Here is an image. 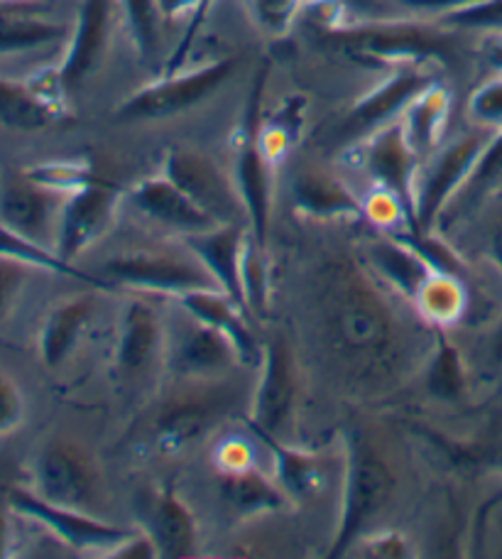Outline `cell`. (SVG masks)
<instances>
[{"label": "cell", "instance_id": "obj_9", "mask_svg": "<svg viewBox=\"0 0 502 559\" xmlns=\"http://www.w3.org/2000/svg\"><path fill=\"white\" fill-rule=\"evenodd\" d=\"M486 133H466L437 150L417 175V231L434 234L441 216L466 185L470 169L488 143Z\"/></svg>", "mask_w": 502, "mask_h": 559}, {"label": "cell", "instance_id": "obj_25", "mask_svg": "<svg viewBox=\"0 0 502 559\" xmlns=\"http://www.w3.org/2000/svg\"><path fill=\"white\" fill-rule=\"evenodd\" d=\"M94 309V293L72 295L52 307L39 332V358L47 368H59L74 354L86 324L92 322Z\"/></svg>", "mask_w": 502, "mask_h": 559}, {"label": "cell", "instance_id": "obj_30", "mask_svg": "<svg viewBox=\"0 0 502 559\" xmlns=\"http://www.w3.org/2000/svg\"><path fill=\"white\" fill-rule=\"evenodd\" d=\"M15 5L17 3L0 5V57L37 52V49L67 43L72 35V27L43 15L25 13Z\"/></svg>", "mask_w": 502, "mask_h": 559}, {"label": "cell", "instance_id": "obj_17", "mask_svg": "<svg viewBox=\"0 0 502 559\" xmlns=\"http://www.w3.org/2000/svg\"><path fill=\"white\" fill-rule=\"evenodd\" d=\"M165 364V322L145 295H130L123 305L116 334L113 368L120 381L138 383L153 366Z\"/></svg>", "mask_w": 502, "mask_h": 559}, {"label": "cell", "instance_id": "obj_37", "mask_svg": "<svg viewBox=\"0 0 502 559\" xmlns=\"http://www.w3.org/2000/svg\"><path fill=\"white\" fill-rule=\"evenodd\" d=\"M0 255H8V258H15V261H23L27 265L37 267V271H45V273H57V275H67V277H74V280H82V283L98 287V289H106L110 287L104 277H94V275H86L82 271H76L72 263H67L59 258L52 248L47 246H39L35 241H29V238L20 236L15 231H10L3 224H0Z\"/></svg>", "mask_w": 502, "mask_h": 559}, {"label": "cell", "instance_id": "obj_35", "mask_svg": "<svg viewBox=\"0 0 502 559\" xmlns=\"http://www.w3.org/2000/svg\"><path fill=\"white\" fill-rule=\"evenodd\" d=\"M128 35L133 39L138 59L155 64L163 55V10L157 0H118Z\"/></svg>", "mask_w": 502, "mask_h": 559}, {"label": "cell", "instance_id": "obj_10", "mask_svg": "<svg viewBox=\"0 0 502 559\" xmlns=\"http://www.w3.org/2000/svg\"><path fill=\"white\" fill-rule=\"evenodd\" d=\"M163 175L172 179L216 224L248 226V214L234 175L224 173L208 155L182 145L169 147Z\"/></svg>", "mask_w": 502, "mask_h": 559}, {"label": "cell", "instance_id": "obj_16", "mask_svg": "<svg viewBox=\"0 0 502 559\" xmlns=\"http://www.w3.org/2000/svg\"><path fill=\"white\" fill-rule=\"evenodd\" d=\"M120 202H123V192L100 179H94L74 194H67L57 226V255L72 263L74 258L98 243L116 224Z\"/></svg>", "mask_w": 502, "mask_h": 559}, {"label": "cell", "instance_id": "obj_45", "mask_svg": "<svg viewBox=\"0 0 502 559\" xmlns=\"http://www.w3.org/2000/svg\"><path fill=\"white\" fill-rule=\"evenodd\" d=\"M216 464L220 474H234V472H246V468L255 466L253 456V444L243 437H228L216 449Z\"/></svg>", "mask_w": 502, "mask_h": 559}, {"label": "cell", "instance_id": "obj_5", "mask_svg": "<svg viewBox=\"0 0 502 559\" xmlns=\"http://www.w3.org/2000/svg\"><path fill=\"white\" fill-rule=\"evenodd\" d=\"M267 69L263 67L253 79L248 92L246 111L234 135V179L238 194L243 199L248 228L258 243L267 246L270 212H273V187H275V165L265 157L260 147V121H263V92H265Z\"/></svg>", "mask_w": 502, "mask_h": 559}, {"label": "cell", "instance_id": "obj_14", "mask_svg": "<svg viewBox=\"0 0 502 559\" xmlns=\"http://www.w3.org/2000/svg\"><path fill=\"white\" fill-rule=\"evenodd\" d=\"M234 397L220 381L196 383V391L184 393L163 405L155 417V444L163 454H179L201 442L211 429L224 423Z\"/></svg>", "mask_w": 502, "mask_h": 559}, {"label": "cell", "instance_id": "obj_53", "mask_svg": "<svg viewBox=\"0 0 502 559\" xmlns=\"http://www.w3.org/2000/svg\"><path fill=\"white\" fill-rule=\"evenodd\" d=\"M490 255H493V261L500 265V271H502V224L495 228L493 238H490Z\"/></svg>", "mask_w": 502, "mask_h": 559}, {"label": "cell", "instance_id": "obj_44", "mask_svg": "<svg viewBox=\"0 0 502 559\" xmlns=\"http://www.w3.org/2000/svg\"><path fill=\"white\" fill-rule=\"evenodd\" d=\"M25 395L15 383V378L0 368V437L13 435L25 419Z\"/></svg>", "mask_w": 502, "mask_h": 559}, {"label": "cell", "instance_id": "obj_43", "mask_svg": "<svg viewBox=\"0 0 502 559\" xmlns=\"http://www.w3.org/2000/svg\"><path fill=\"white\" fill-rule=\"evenodd\" d=\"M468 111L478 123L490 128H502V74L480 84L468 102Z\"/></svg>", "mask_w": 502, "mask_h": 559}, {"label": "cell", "instance_id": "obj_49", "mask_svg": "<svg viewBox=\"0 0 502 559\" xmlns=\"http://www.w3.org/2000/svg\"><path fill=\"white\" fill-rule=\"evenodd\" d=\"M15 508L10 503L8 488H0V557L10 555V545H13V527H10V518H13Z\"/></svg>", "mask_w": 502, "mask_h": 559}, {"label": "cell", "instance_id": "obj_41", "mask_svg": "<svg viewBox=\"0 0 502 559\" xmlns=\"http://www.w3.org/2000/svg\"><path fill=\"white\" fill-rule=\"evenodd\" d=\"M250 15L267 35L283 37L301 13L304 0H246Z\"/></svg>", "mask_w": 502, "mask_h": 559}, {"label": "cell", "instance_id": "obj_27", "mask_svg": "<svg viewBox=\"0 0 502 559\" xmlns=\"http://www.w3.org/2000/svg\"><path fill=\"white\" fill-rule=\"evenodd\" d=\"M451 92L446 84L434 82L425 92L411 98L409 106L399 116V126L405 131L409 147L419 157H431L439 150L444 138L449 114H451Z\"/></svg>", "mask_w": 502, "mask_h": 559}, {"label": "cell", "instance_id": "obj_40", "mask_svg": "<svg viewBox=\"0 0 502 559\" xmlns=\"http://www.w3.org/2000/svg\"><path fill=\"white\" fill-rule=\"evenodd\" d=\"M449 29H476V33H502V0H476L437 20Z\"/></svg>", "mask_w": 502, "mask_h": 559}, {"label": "cell", "instance_id": "obj_21", "mask_svg": "<svg viewBox=\"0 0 502 559\" xmlns=\"http://www.w3.org/2000/svg\"><path fill=\"white\" fill-rule=\"evenodd\" d=\"M143 531L155 543L163 559H187L196 555L199 525L175 486H165L145 508Z\"/></svg>", "mask_w": 502, "mask_h": 559}, {"label": "cell", "instance_id": "obj_22", "mask_svg": "<svg viewBox=\"0 0 502 559\" xmlns=\"http://www.w3.org/2000/svg\"><path fill=\"white\" fill-rule=\"evenodd\" d=\"M130 202H133L138 212L147 216L150 222L172 228V231H179L184 236L206 231V228L216 226L214 218H211L204 209L196 206L192 199L165 175L147 177L143 182H138L130 189Z\"/></svg>", "mask_w": 502, "mask_h": 559}, {"label": "cell", "instance_id": "obj_19", "mask_svg": "<svg viewBox=\"0 0 502 559\" xmlns=\"http://www.w3.org/2000/svg\"><path fill=\"white\" fill-rule=\"evenodd\" d=\"M116 3L118 0H82L79 3L76 23L67 39L62 64L57 67L59 82L67 94L82 86L104 62Z\"/></svg>", "mask_w": 502, "mask_h": 559}, {"label": "cell", "instance_id": "obj_46", "mask_svg": "<svg viewBox=\"0 0 502 559\" xmlns=\"http://www.w3.org/2000/svg\"><path fill=\"white\" fill-rule=\"evenodd\" d=\"M363 555L375 559H407L411 557V543L397 531L373 533L363 540Z\"/></svg>", "mask_w": 502, "mask_h": 559}, {"label": "cell", "instance_id": "obj_20", "mask_svg": "<svg viewBox=\"0 0 502 559\" xmlns=\"http://www.w3.org/2000/svg\"><path fill=\"white\" fill-rule=\"evenodd\" d=\"M358 251V261L368 267V273L409 305L415 302L419 287L427 283V277L434 273V267L415 248L393 234L368 238V241L360 243Z\"/></svg>", "mask_w": 502, "mask_h": 559}, {"label": "cell", "instance_id": "obj_36", "mask_svg": "<svg viewBox=\"0 0 502 559\" xmlns=\"http://www.w3.org/2000/svg\"><path fill=\"white\" fill-rule=\"evenodd\" d=\"M427 388L441 401H456L466 391V366L446 329H434V348L429 354Z\"/></svg>", "mask_w": 502, "mask_h": 559}, {"label": "cell", "instance_id": "obj_4", "mask_svg": "<svg viewBox=\"0 0 502 559\" xmlns=\"http://www.w3.org/2000/svg\"><path fill=\"white\" fill-rule=\"evenodd\" d=\"M238 57H220L187 72L159 74L153 84L138 88L116 108V123H145L165 121L182 116L214 96L230 76L238 72Z\"/></svg>", "mask_w": 502, "mask_h": 559}, {"label": "cell", "instance_id": "obj_7", "mask_svg": "<svg viewBox=\"0 0 502 559\" xmlns=\"http://www.w3.org/2000/svg\"><path fill=\"white\" fill-rule=\"evenodd\" d=\"M243 364L236 344L218 329L199 322L179 307L172 326L165 324V366L179 381L214 383Z\"/></svg>", "mask_w": 502, "mask_h": 559}, {"label": "cell", "instance_id": "obj_33", "mask_svg": "<svg viewBox=\"0 0 502 559\" xmlns=\"http://www.w3.org/2000/svg\"><path fill=\"white\" fill-rule=\"evenodd\" d=\"M62 121V116L52 111L43 98H39L27 82H10L0 79V126L13 128V131L33 133L43 128Z\"/></svg>", "mask_w": 502, "mask_h": 559}, {"label": "cell", "instance_id": "obj_3", "mask_svg": "<svg viewBox=\"0 0 502 559\" xmlns=\"http://www.w3.org/2000/svg\"><path fill=\"white\" fill-rule=\"evenodd\" d=\"M395 491V476L383 454L358 432L344 435V491H340V513L336 535L331 540L328 557H344L368 525L385 511Z\"/></svg>", "mask_w": 502, "mask_h": 559}, {"label": "cell", "instance_id": "obj_13", "mask_svg": "<svg viewBox=\"0 0 502 559\" xmlns=\"http://www.w3.org/2000/svg\"><path fill=\"white\" fill-rule=\"evenodd\" d=\"M429 64L397 67L393 74L383 79L366 96H360L354 108L338 126V140L346 145H356L360 140L373 135L380 128L399 121V116L409 106L411 98L425 92L429 84L439 82Z\"/></svg>", "mask_w": 502, "mask_h": 559}, {"label": "cell", "instance_id": "obj_1", "mask_svg": "<svg viewBox=\"0 0 502 559\" xmlns=\"http://www.w3.org/2000/svg\"><path fill=\"white\" fill-rule=\"evenodd\" d=\"M360 261L331 258L314 275V309L326 354L360 393H385L419 358V334Z\"/></svg>", "mask_w": 502, "mask_h": 559}, {"label": "cell", "instance_id": "obj_28", "mask_svg": "<svg viewBox=\"0 0 502 559\" xmlns=\"http://www.w3.org/2000/svg\"><path fill=\"white\" fill-rule=\"evenodd\" d=\"M218 491L220 501L238 518L279 513L287 506H292V498L283 491V486L260 472L258 466L246 468V472L220 474Z\"/></svg>", "mask_w": 502, "mask_h": 559}, {"label": "cell", "instance_id": "obj_55", "mask_svg": "<svg viewBox=\"0 0 502 559\" xmlns=\"http://www.w3.org/2000/svg\"><path fill=\"white\" fill-rule=\"evenodd\" d=\"M13 3H23V0H0V5H13Z\"/></svg>", "mask_w": 502, "mask_h": 559}, {"label": "cell", "instance_id": "obj_39", "mask_svg": "<svg viewBox=\"0 0 502 559\" xmlns=\"http://www.w3.org/2000/svg\"><path fill=\"white\" fill-rule=\"evenodd\" d=\"M23 173L29 179H35L37 185L55 189L59 194H74L96 179L94 169L86 159H52V163H39L27 167Z\"/></svg>", "mask_w": 502, "mask_h": 559}, {"label": "cell", "instance_id": "obj_52", "mask_svg": "<svg viewBox=\"0 0 502 559\" xmlns=\"http://www.w3.org/2000/svg\"><path fill=\"white\" fill-rule=\"evenodd\" d=\"M201 0H157L159 10H163L165 20H172V17H182V15H192L194 10L199 8Z\"/></svg>", "mask_w": 502, "mask_h": 559}, {"label": "cell", "instance_id": "obj_26", "mask_svg": "<svg viewBox=\"0 0 502 559\" xmlns=\"http://www.w3.org/2000/svg\"><path fill=\"white\" fill-rule=\"evenodd\" d=\"M292 199L299 214L316 218V222L363 216V204L358 202L356 194L340 179L319 173V169H307V173L297 175Z\"/></svg>", "mask_w": 502, "mask_h": 559}, {"label": "cell", "instance_id": "obj_29", "mask_svg": "<svg viewBox=\"0 0 502 559\" xmlns=\"http://www.w3.org/2000/svg\"><path fill=\"white\" fill-rule=\"evenodd\" d=\"M248 427L250 432L267 447V452L273 454L277 484L283 486V491L292 498V501H307V498H314L321 488H324V468H321V462L314 454L287 444L285 439L267 435L253 425Z\"/></svg>", "mask_w": 502, "mask_h": 559}, {"label": "cell", "instance_id": "obj_23", "mask_svg": "<svg viewBox=\"0 0 502 559\" xmlns=\"http://www.w3.org/2000/svg\"><path fill=\"white\" fill-rule=\"evenodd\" d=\"M250 228L240 224H216L206 231L184 236V246L192 251L201 265L214 275L218 287L246 309L243 289H240V253ZM248 312V309H246Z\"/></svg>", "mask_w": 502, "mask_h": 559}, {"label": "cell", "instance_id": "obj_12", "mask_svg": "<svg viewBox=\"0 0 502 559\" xmlns=\"http://www.w3.org/2000/svg\"><path fill=\"white\" fill-rule=\"evenodd\" d=\"M350 150L375 187L393 194L405 209L409 231H417V175L421 157L409 147L399 121L380 128L373 135L350 145Z\"/></svg>", "mask_w": 502, "mask_h": 559}, {"label": "cell", "instance_id": "obj_2", "mask_svg": "<svg viewBox=\"0 0 502 559\" xmlns=\"http://www.w3.org/2000/svg\"><path fill=\"white\" fill-rule=\"evenodd\" d=\"M321 37L328 39L331 47H336L338 52L366 67H434L454 57L451 29L439 23H419V20H358V23Z\"/></svg>", "mask_w": 502, "mask_h": 559}, {"label": "cell", "instance_id": "obj_54", "mask_svg": "<svg viewBox=\"0 0 502 559\" xmlns=\"http://www.w3.org/2000/svg\"><path fill=\"white\" fill-rule=\"evenodd\" d=\"M493 356H495V361L502 364V322H500L498 332H495V336H493Z\"/></svg>", "mask_w": 502, "mask_h": 559}, {"label": "cell", "instance_id": "obj_11", "mask_svg": "<svg viewBox=\"0 0 502 559\" xmlns=\"http://www.w3.org/2000/svg\"><path fill=\"white\" fill-rule=\"evenodd\" d=\"M8 496L17 515L43 525L55 540H59L74 552L106 557L116 545L123 543L125 537L133 533V531H125V527H116L110 523L98 521V518H94L86 511L49 503L45 498H39L33 488L10 486Z\"/></svg>", "mask_w": 502, "mask_h": 559}, {"label": "cell", "instance_id": "obj_18", "mask_svg": "<svg viewBox=\"0 0 502 559\" xmlns=\"http://www.w3.org/2000/svg\"><path fill=\"white\" fill-rule=\"evenodd\" d=\"M64 199L67 194L37 185L25 173L8 175L0 179V224L55 251Z\"/></svg>", "mask_w": 502, "mask_h": 559}, {"label": "cell", "instance_id": "obj_38", "mask_svg": "<svg viewBox=\"0 0 502 559\" xmlns=\"http://www.w3.org/2000/svg\"><path fill=\"white\" fill-rule=\"evenodd\" d=\"M267 246L258 243L248 231L243 253H240V289L250 317L265 319L270 309V263Z\"/></svg>", "mask_w": 502, "mask_h": 559}, {"label": "cell", "instance_id": "obj_24", "mask_svg": "<svg viewBox=\"0 0 502 559\" xmlns=\"http://www.w3.org/2000/svg\"><path fill=\"white\" fill-rule=\"evenodd\" d=\"M175 302L184 307L199 322L224 332L236 344L243 364H253L263 354V346H258L253 329L246 322V317L250 314L224 289H196V293H187Z\"/></svg>", "mask_w": 502, "mask_h": 559}, {"label": "cell", "instance_id": "obj_15", "mask_svg": "<svg viewBox=\"0 0 502 559\" xmlns=\"http://www.w3.org/2000/svg\"><path fill=\"white\" fill-rule=\"evenodd\" d=\"M297 361L283 334H275L260 354V381L253 395V413L248 425L285 439L297 407Z\"/></svg>", "mask_w": 502, "mask_h": 559}, {"label": "cell", "instance_id": "obj_51", "mask_svg": "<svg viewBox=\"0 0 502 559\" xmlns=\"http://www.w3.org/2000/svg\"><path fill=\"white\" fill-rule=\"evenodd\" d=\"M350 13L356 15H366V20H375V17H387V8L383 0H340Z\"/></svg>", "mask_w": 502, "mask_h": 559}, {"label": "cell", "instance_id": "obj_8", "mask_svg": "<svg viewBox=\"0 0 502 559\" xmlns=\"http://www.w3.org/2000/svg\"><path fill=\"white\" fill-rule=\"evenodd\" d=\"M33 491L49 503L86 511L98 501V468L84 447L67 437H49L35 452Z\"/></svg>", "mask_w": 502, "mask_h": 559}, {"label": "cell", "instance_id": "obj_42", "mask_svg": "<svg viewBox=\"0 0 502 559\" xmlns=\"http://www.w3.org/2000/svg\"><path fill=\"white\" fill-rule=\"evenodd\" d=\"M35 271L37 267L27 265L23 261L0 255V324H3L8 314L15 309L20 295H23L25 285L29 283V275Z\"/></svg>", "mask_w": 502, "mask_h": 559}, {"label": "cell", "instance_id": "obj_47", "mask_svg": "<svg viewBox=\"0 0 502 559\" xmlns=\"http://www.w3.org/2000/svg\"><path fill=\"white\" fill-rule=\"evenodd\" d=\"M106 557H113V559H155L159 555H157L155 543L150 540V535L145 531H140V533H130L125 540L116 545Z\"/></svg>", "mask_w": 502, "mask_h": 559}, {"label": "cell", "instance_id": "obj_48", "mask_svg": "<svg viewBox=\"0 0 502 559\" xmlns=\"http://www.w3.org/2000/svg\"><path fill=\"white\" fill-rule=\"evenodd\" d=\"M402 5L409 8L411 13H419V15H431V17H444L449 13H454V10L466 8L470 3H476V0H399Z\"/></svg>", "mask_w": 502, "mask_h": 559}, {"label": "cell", "instance_id": "obj_31", "mask_svg": "<svg viewBox=\"0 0 502 559\" xmlns=\"http://www.w3.org/2000/svg\"><path fill=\"white\" fill-rule=\"evenodd\" d=\"M411 307L427 329H451L468 307L466 285L458 275L434 271L419 287Z\"/></svg>", "mask_w": 502, "mask_h": 559}, {"label": "cell", "instance_id": "obj_50", "mask_svg": "<svg viewBox=\"0 0 502 559\" xmlns=\"http://www.w3.org/2000/svg\"><path fill=\"white\" fill-rule=\"evenodd\" d=\"M480 57L495 74H502V33H486L480 39Z\"/></svg>", "mask_w": 502, "mask_h": 559}, {"label": "cell", "instance_id": "obj_34", "mask_svg": "<svg viewBox=\"0 0 502 559\" xmlns=\"http://www.w3.org/2000/svg\"><path fill=\"white\" fill-rule=\"evenodd\" d=\"M502 179V128L488 138V143L480 153L478 163L470 169V175L466 179V185L458 189V194L454 197V202L449 204V209L441 216V222L446 218H454V214H464L470 206H476L480 199H483L490 189H493Z\"/></svg>", "mask_w": 502, "mask_h": 559}, {"label": "cell", "instance_id": "obj_6", "mask_svg": "<svg viewBox=\"0 0 502 559\" xmlns=\"http://www.w3.org/2000/svg\"><path fill=\"white\" fill-rule=\"evenodd\" d=\"M104 280L113 285L135 289L140 295H159L179 299L196 289H220L199 258L189 251L167 253V251H133L110 258L104 263Z\"/></svg>", "mask_w": 502, "mask_h": 559}, {"label": "cell", "instance_id": "obj_32", "mask_svg": "<svg viewBox=\"0 0 502 559\" xmlns=\"http://www.w3.org/2000/svg\"><path fill=\"white\" fill-rule=\"evenodd\" d=\"M307 96L289 94L283 98V104L275 108L273 116L260 121V147H263L265 157L275 167L283 163L289 155V150L299 143L307 121Z\"/></svg>", "mask_w": 502, "mask_h": 559}]
</instances>
